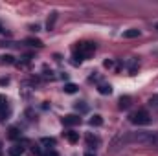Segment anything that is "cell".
Instances as JSON below:
<instances>
[{"label": "cell", "mask_w": 158, "mask_h": 156, "mask_svg": "<svg viewBox=\"0 0 158 156\" xmlns=\"http://www.w3.org/2000/svg\"><path fill=\"white\" fill-rule=\"evenodd\" d=\"M96 51V44L94 42H88V40H83V42H77L76 48H74V61L76 63H81L85 59H88L90 55H94Z\"/></svg>", "instance_id": "6da1fadb"}, {"label": "cell", "mask_w": 158, "mask_h": 156, "mask_svg": "<svg viewBox=\"0 0 158 156\" xmlns=\"http://www.w3.org/2000/svg\"><path fill=\"white\" fill-rule=\"evenodd\" d=\"M131 123H134V125H149L151 116H149L147 110H138V112L131 114Z\"/></svg>", "instance_id": "7a4b0ae2"}, {"label": "cell", "mask_w": 158, "mask_h": 156, "mask_svg": "<svg viewBox=\"0 0 158 156\" xmlns=\"http://www.w3.org/2000/svg\"><path fill=\"white\" fill-rule=\"evenodd\" d=\"M9 114V107H7V99H6V96H2L0 94V121H4L6 117Z\"/></svg>", "instance_id": "3957f363"}, {"label": "cell", "mask_w": 158, "mask_h": 156, "mask_svg": "<svg viewBox=\"0 0 158 156\" xmlns=\"http://www.w3.org/2000/svg\"><path fill=\"white\" fill-rule=\"evenodd\" d=\"M79 123H81V117H79V116H74V114H68V116L63 117V125H66V127L79 125Z\"/></svg>", "instance_id": "277c9868"}, {"label": "cell", "mask_w": 158, "mask_h": 156, "mask_svg": "<svg viewBox=\"0 0 158 156\" xmlns=\"http://www.w3.org/2000/svg\"><path fill=\"white\" fill-rule=\"evenodd\" d=\"M64 138H66L70 143H77L79 142V132H76V130H66V132H64Z\"/></svg>", "instance_id": "5b68a950"}, {"label": "cell", "mask_w": 158, "mask_h": 156, "mask_svg": "<svg viewBox=\"0 0 158 156\" xmlns=\"http://www.w3.org/2000/svg\"><path fill=\"white\" fill-rule=\"evenodd\" d=\"M136 37H140V30H136V28L123 31V39H136Z\"/></svg>", "instance_id": "8992f818"}, {"label": "cell", "mask_w": 158, "mask_h": 156, "mask_svg": "<svg viewBox=\"0 0 158 156\" xmlns=\"http://www.w3.org/2000/svg\"><path fill=\"white\" fill-rule=\"evenodd\" d=\"M24 153V147L22 145H13V147H9V156H20Z\"/></svg>", "instance_id": "52a82bcc"}, {"label": "cell", "mask_w": 158, "mask_h": 156, "mask_svg": "<svg viewBox=\"0 0 158 156\" xmlns=\"http://www.w3.org/2000/svg\"><path fill=\"white\" fill-rule=\"evenodd\" d=\"M98 90H99V94H103V96H109V94H112V86L110 84H99L98 86Z\"/></svg>", "instance_id": "ba28073f"}, {"label": "cell", "mask_w": 158, "mask_h": 156, "mask_svg": "<svg viewBox=\"0 0 158 156\" xmlns=\"http://www.w3.org/2000/svg\"><path fill=\"white\" fill-rule=\"evenodd\" d=\"M131 107V97L129 96H121L119 97V109L123 110V109H129Z\"/></svg>", "instance_id": "9c48e42d"}, {"label": "cell", "mask_w": 158, "mask_h": 156, "mask_svg": "<svg viewBox=\"0 0 158 156\" xmlns=\"http://www.w3.org/2000/svg\"><path fill=\"white\" fill-rule=\"evenodd\" d=\"M90 125H92V127H101V125H103V117L99 116V114L92 116L90 117Z\"/></svg>", "instance_id": "30bf717a"}, {"label": "cell", "mask_w": 158, "mask_h": 156, "mask_svg": "<svg viewBox=\"0 0 158 156\" xmlns=\"http://www.w3.org/2000/svg\"><path fill=\"white\" fill-rule=\"evenodd\" d=\"M98 143H99V140H98V138H94L92 134H88V136H86V145H88L90 149H96V145H98Z\"/></svg>", "instance_id": "8fae6325"}, {"label": "cell", "mask_w": 158, "mask_h": 156, "mask_svg": "<svg viewBox=\"0 0 158 156\" xmlns=\"http://www.w3.org/2000/svg\"><path fill=\"white\" fill-rule=\"evenodd\" d=\"M15 57L13 55H0V64H13Z\"/></svg>", "instance_id": "7c38bea8"}, {"label": "cell", "mask_w": 158, "mask_h": 156, "mask_svg": "<svg viewBox=\"0 0 158 156\" xmlns=\"http://www.w3.org/2000/svg\"><path fill=\"white\" fill-rule=\"evenodd\" d=\"M64 92H66V94H76V92H77V84H74V83H68V84L64 86Z\"/></svg>", "instance_id": "4fadbf2b"}, {"label": "cell", "mask_w": 158, "mask_h": 156, "mask_svg": "<svg viewBox=\"0 0 158 156\" xmlns=\"http://www.w3.org/2000/svg\"><path fill=\"white\" fill-rule=\"evenodd\" d=\"M9 138H11V140L20 138V132H19V129H17V127H11V129H9Z\"/></svg>", "instance_id": "5bb4252c"}, {"label": "cell", "mask_w": 158, "mask_h": 156, "mask_svg": "<svg viewBox=\"0 0 158 156\" xmlns=\"http://www.w3.org/2000/svg\"><path fill=\"white\" fill-rule=\"evenodd\" d=\"M26 42H28L30 46H37V48H42V42H40L39 39H28Z\"/></svg>", "instance_id": "9a60e30c"}, {"label": "cell", "mask_w": 158, "mask_h": 156, "mask_svg": "<svg viewBox=\"0 0 158 156\" xmlns=\"http://www.w3.org/2000/svg\"><path fill=\"white\" fill-rule=\"evenodd\" d=\"M40 143H42V145H55V140H53V138H42Z\"/></svg>", "instance_id": "2e32d148"}, {"label": "cell", "mask_w": 158, "mask_h": 156, "mask_svg": "<svg viewBox=\"0 0 158 156\" xmlns=\"http://www.w3.org/2000/svg\"><path fill=\"white\" fill-rule=\"evenodd\" d=\"M55 18H57V13H52V18L48 20V30H52V28H53V24H55Z\"/></svg>", "instance_id": "e0dca14e"}, {"label": "cell", "mask_w": 158, "mask_h": 156, "mask_svg": "<svg viewBox=\"0 0 158 156\" xmlns=\"http://www.w3.org/2000/svg\"><path fill=\"white\" fill-rule=\"evenodd\" d=\"M103 66H105V68H112V66H114V63H112L110 59H107V61L103 63Z\"/></svg>", "instance_id": "ac0fdd59"}, {"label": "cell", "mask_w": 158, "mask_h": 156, "mask_svg": "<svg viewBox=\"0 0 158 156\" xmlns=\"http://www.w3.org/2000/svg\"><path fill=\"white\" fill-rule=\"evenodd\" d=\"M151 105H156L158 107V96H153V97H151Z\"/></svg>", "instance_id": "d6986e66"}, {"label": "cell", "mask_w": 158, "mask_h": 156, "mask_svg": "<svg viewBox=\"0 0 158 156\" xmlns=\"http://www.w3.org/2000/svg\"><path fill=\"white\" fill-rule=\"evenodd\" d=\"M42 156H59V154H57V153H55V151H48V153H46V154H42Z\"/></svg>", "instance_id": "ffe728a7"}, {"label": "cell", "mask_w": 158, "mask_h": 156, "mask_svg": "<svg viewBox=\"0 0 158 156\" xmlns=\"http://www.w3.org/2000/svg\"><path fill=\"white\" fill-rule=\"evenodd\" d=\"M0 33H6V30H4V26L0 24Z\"/></svg>", "instance_id": "44dd1931"}, {"label": "cell", "mask_w": 158, "mask_h": 156, "mask_svg": "<svg viewBox=\"0 0 158 156\" xmlns=\"http://www.w3.org/2000/svg\"><path fill=\"white\" fill-rule=\"evenodd\" d=\"M85 156H96V154H92V153H86V154H85Z\"/></svg>", "instance_id": "7402d4cb"}, {"label": "cell", "mask_w": 158, "mask_h": 156, "mask_svg": "<svg viewBox=\"0 0 158 156\" xmlns=\"http://www.w3.org/2000/svg\"><path fill=\"white\" fill-rule=\"evenodd\" d=\"M155 30H158V22H156V24H155Z\"/></svg>", "instance_id": "603a6c76"}, {"label": "cell", "mask_w": 158, "mask_h": 156, "mask_svg": "<svg viewBox=\"0 0 158 156\" xmlns=\"http://www.w3.org/2000/svg\"><path fill=\"white\" fill-rule=\"evenodd\" d=\"M0 156H2V151H0Z\"/></svg>", "instance_id": "cb8c5ba5"}]
</instances>
